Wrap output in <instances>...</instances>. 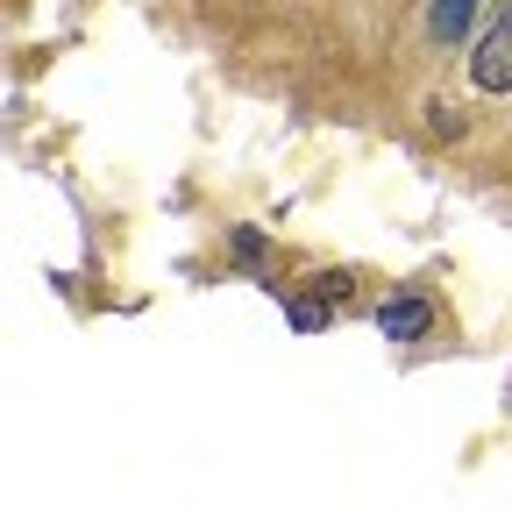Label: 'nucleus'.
<instances>
[{"label":"nucleus","mask_w":512,"mask_h":512,"mask_svg":"<svg viewBox=\"0 0 512 512\" xmlns=\"http://www.w3.org/2000/svg\"><path fill=\"white\" fill-rule=\"evenodd\" d=\"M470 86L477 93H512V0L491 8V29L470 50Z\"/></svg>","instance_id":"1"},{"label":"nucleus","mask_w":512,"mask_h":512,"mask_svg":"<svg viewBox=\"0 0 512 512\" xmlns=\"http://www.w3.org/2000/svg\"><path fill=\"white\" fill-rule=\"evenodd\" d=\"M477 8H484V0H427V29H434V43H463L470 22H477Z\"/></svg>","instance_id":"2"},{"label":"nucleus","mask_w":512,"mask_h":512,"mask_svg":"<svg viewBox=\"0 0 512 512\" xmlns=\"http://www.w3.org/2000/svg\"><path fill=\"white\" fill-rule=\"evenodd\" d=\"M420 320H427V299H399V306H384V328H392V335H413Z\"/></svg>","instance_id":"3"}]
</instances>
